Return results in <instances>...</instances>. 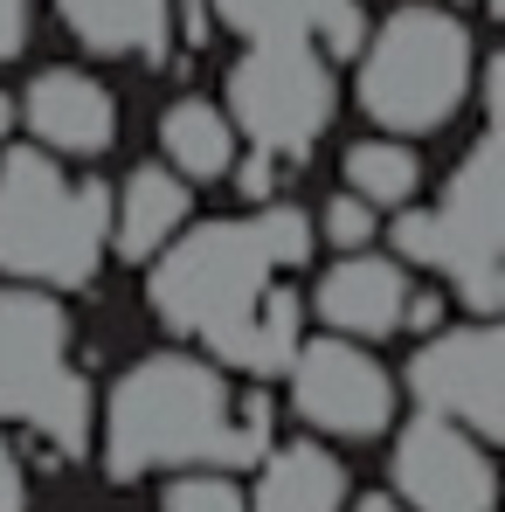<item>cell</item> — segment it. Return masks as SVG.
Returning a JSON list of instances; mask_svg holds the SVG:
<instances>
[{"label":"cell","mask_w":505,"mask_h":512,"mask_svg":"<svg viewBox=\"0 0 505 512\" xmlns=\"http://www.w3.org/2000/svg\"><path fill=\"white\" fill-rule=\"evenodd\" d=\"M319 250L312 208L256 201L243 215L187 222L160 256H146V305L173 340L222 360L243 381H277L291 346L305 340V298L284 284Z\"/></svg>","instance_id":"1"},{"label":"cell","mask_w":505,"mask_h":512,"mask_svg":"<svg viewBox=\"0 0 505 512\" xmlns=\"http://www.w3.org/2000/svg\"><path fill=\"white\" fill-rule=\"evenodd\" d=\"M277 443L270 381H243L194 346L139 353L97 395V464L111 485L167 478V471H250Z\"/></svg>","instance_id":"2"},{"label":"cell","mask_w":505,"mask_h":512,"mask_svg":"<svg viewBox=\"0 0 505 512\" xmlns=\"http://www.w3.org/2000/svg\"><path fill=\"white\" fill-rule=\"evenodd\" d=\"M208 28L236 35L222 111L236 139L305 167L339 118V70L367 35L360 0H208Z\"/></svg>","instance_id":"3"},{"label":"cell","mask_w":505,"mask_h":512,"mask_svg":"<svg viewBox=\"0 0 505 512\" xmlns=\"http://www.w3.org/2000/svg\"><path fill=\"white\" fill-rule=\"evenodd\" d=\"M478 35L450 0H395L353 49V111L388 139H436L471 111Z\"/></svg>","instance_id":"4"},{"label":"cell","mask_w":505,"mask_h":512,"mask_svg":"<svg viewBox=\"0 0 505 512\" xmlns=\"http://www.w3.org/2000/svg\"><path fill=\"white\" fill-rule=\"evenodd\" d=\"M111 263V180L42 146H0V277L56 298L97 291Z\"/></svg>","instance_id":"5"},{"label":"cell","mask_w":505,"mask_h":512,"mask_svg":"<svg viewBox=\"0 0 505 512\" xmlns=\"http://www.w3.org/2000/svg\"><path fill=\"white\" fill-rule=\"evenodd\" d=\"M381 243L416 277H436L457 312L499 319L505 312V139L499 125H478V139L457 153L443 194L422 208H388Z\"/></svg>","instance_id":"6"},{"label":"cell","mask_w":505,"mask_h":512,"mask_svg":"<svg viewBox=\"0 0 505 512\" xmlns=\"http://www.w3.org/2000/svg\"><path fill=\"white\" fill-rule=\"evenodd\" d=\"M0 429L35 436L63 464H84L97 436V388L77 360V319L56 291L35 284H0Z\"/></svg>","instance_id":"7"},{"label":"cell","mask_w":505,"mask_h":512,"mask_svg":"<svg viewBox=\"0 0 505 512\" xmlns=\"http://www.w3.org/2000/svg\"><path fill=\"white\" fill-rule=\"evenodd\" d=\"M277 381H284L291 416L319 443H381L388 429L402 423V381H395V367L360 340L312 333V340L291 346V360H284Z\"/></svg>","instance_id":"8"},{"label":"cell","mask_w":505,"mask_h":512,"mask_svg":"<svg viewBox=\"0 0 505 512\" xmlns=\"http://www.w3.org/2000/svg\"><path fill=\"white\" fill-rule=\"evenodd\" d=\"M402 402L416 416L471 429L478 443H505V326L499 319H443L402 360Z\"/></svg>","instance_id":"9"},{"label":"cell","mask_w":505,"mask_h":512,"mask_svg":"<svg viewBox=\"0 0 505 512\" xmlns=\"http://www.w3.org/2000/svg\"><path fill=\"white\" fill-rule=\"evenodd\" d=\"M388 492L402 512H499V464L492 443L443 416H409L388 429Z\"/></svg>","instance_id":"10"},{"label":"cell","mask_w":505,"mask_h":512,"mask_svg":"<svg viewBox=\"0 0 505 512\" xmlns=\"http://www.w3.org/2000/svg\"><path fill=\"white\" fill-rule=\"evenodd\" d=\"M14 125L28 132V146L70 160V167H90L118 146V90L104 84L84 63H42L28 84L14 90Z\"/></svg>","instance_id":"11"},{"label":"cell","mask_w":505,"mask_h":512,"mask_svg":"<svg viewBox=\"0 0 505 512\" xmlns=\"http://www.w3.org/2000/svg\"><path fill=\"white\" fill-rule=\"evenodd\" d=\"M409 284H416V270H409L402 256H388L381 243H374V250H346V256H333V263L312 277L305 312L319 319V333L381 346V340H402Z\"/></svg>","instance_id":"12"},{"label":"cell","mask_w":505,"mask_h":512,"mask_svg":"<svg viewBox=\"0 0 505 512\" xmlns=\"http://www.w3.org/2000/svg\"><path fill=\"white\" fill-rule=\"evenodd\" d=\"M49 7H56V28L97 63L167 70L180 56L173 0H49Z\"/></svg>","instance_id":"13"},{"label":"cell","mask_w":505,"mask_h":512,"mask_svg":"<svg viewBox=\"0 0 505 512\" xmlns=\"http://www.w3.org/2000/svg\"><path fill=\"white\" fill-rule=\"evenodd\" d=\"M194 222V187L167 167V160H132L111 187V256L118 263H146L160 256Z\"/></svg>","instance_id":"14"},{"label":"cell","mask_w":505,"mask_h":512,"mask_svg":"<svg viewBox=\"0 0 505 512\" xmlns=\"http://www.w3.org/2000/svg\"><path fill=\"white\" fill-rule=\"evenodd\" d=\"M346 499H353V478H346L339 450L319 436H277L243 485L250 512H339Z\"/></svg>","instance_id":"15"},{"label":"cell","mask_w":505,"mask_h":512,"mask_svg":"<svg viewBox=\"0 0 505 512\" xmlns=\"http://www.w3.org/2000/svg\"><path fill=\"white\" fill-rule=\"evenodd\" d=\"M153 132H160V160H167L187 187H215L222 173L236 167V153H243V139H236L222 97H201V90H180L167 111H160Z\"/></svg>","instance_id":"16"},{"label":"cell","mask_w":505,"mask_h":512,"mask_svg":"<svg viewBox=\"0 0 505 512\" xmlns=\"http://www.w3.org/2000/svg\"><path fill=\"white\" fill-rule=\"evenodd\" d=\"M422 180H429V167H422L416 139L367 132V139L339 146V187H346V194H360V201H367V208H381V215L422 201Z\"/></svg>","instance_id":"17"},{"label":"cell","mask_w":505,"mask_h":512,"mask_svg":"<svg viewBox=\"0 0 505 512\" xmlns=\"http://www.w3.org/2000/svg\"><path fill=\"white\" fill-rule=\"evenodd\" d=\"M312 229H319V243H326L333 256H346V250H374V243H381V208H367L360 194L333 187V194H326V208L312 215Z\"/></svg>","instance_id":"18"},{"label":"cell","mask_w":505,"mask_h":512,"mask_svg":"<svg viewBox=\"0 0 505 512\" xmlns=\"http://www.w3.org/2000/svg\"><path fill=\"white\" fill-rule=\"evenodd\" d=\"M160 512H250L236 471H167Z\"/></svg>","instance_id":"19"},{"label":"cell","mask_w":505,"mask_h":512,"mask_svg":"<svg viewBox=\"0 0 505 512\" xmlns=\"http://www.w3.org/2000/svg\"><path fill=\"white\" fill-rule=\"evenodd\" d=\"M222 180L243 194V208H256V201H277V194H284V160H270V153L243 146V153H236V167L222 173Z\"/></svg>","instance_id":"20"},{"label":"cell","mask_w":505,"mask_h":512,"mask_svg":"<svg viewBox=\"0 0 505 512\" xmlns=\"http://www.w3.org/2000/svg\"><path fill=\"white\" fill-rule=\"evenodd\" d=\"M450 319V291L443 284H409V305H402V340H422V333H436Z\"/></svg>","instance_id":"21"},{"label":"cell","mask_w":505,"mask_h":512,"mask_svg":"<svg viewBox=\"0 0 505 512\" xmlns=\"http://www.w3.org/2000/svg\"><path fill=\"white\" fill-rule=\"evenodd\" d=\"M35 42V0H0V63H21Z\"/></svg>","instance_id":"22"},{"label":"cell","mask_w":505,"mask_h":512,"mask_svg":"<svg viewBox=\"0 0 505 512\" xmlns=\"http://www.w3.org/2000/svg\"><path fill=\"white\" fill-rule=\"evenodd\" d=\"M0 512H28V478H21V457L7 450V429H0Z\"/></svg>","instance_id":"23"},{"label":"cell","mask_w":505,"mask_h":512,"mask_svg":"<svg viewBox=\"0 0 505 512\" xmlns=\"http://www.w3.org/2000/svg\"><path fill=\"white\" fill-rule=\"evenodd\" d=\"M173 28H180V49H201L215 28H208V0H173Z\"/></svg>","instance_id":"24"},{"label":"cell","mask_w":505,"mask_h":512,"mask_svg":"<svg viewBox=\"0 0 505 512\" xmlns=\"http://www.w3.org/2000/svg\"><path fill=\"white\" fill-rule=\"evenodd\" d=\"M339 512H402V506H395V492H360V499H346Z\"/></svg>","instance_id":"25"},{"label":"cell","mask_w":505,"mask_h":512,"mask_svg":"<svg viewBox=\"0 0 505 512\" xmlns=\"http://www.w3.org/2000/svg\"><path fill=\"white\" fill-rule=\"evenodd\" d=\"M14 132H21V125H14V90H0V146H7Z\"/></svg>","instance_id":"26"}]
</instances>
